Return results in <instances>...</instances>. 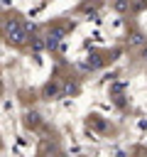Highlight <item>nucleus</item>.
I'll return each mask as SVG.
<instances>
[{"label":"nucleus","instance_id":"nucleus-2","mask_svg":"<svg viewBox=\"0 0 147 157\" xmlns=\"http://www.w3.org/2000/svg\"><path fill=\"white\" fill-rule=\"evenodd\" d=\"M61 37H64V29H54V32H49V37H47V47H54Z\"/></svg>","mask_w":147,"mask_h":157},{"label":"nucleus","instance_id":"nucleus-1","mask_svg":"<svg viewBox=\"0 0 147 157\" xmlns=\"http://www.w3.org/2000/svg\"><path fill=\"white\" fill-rule=\"evenodd\" d=\"M5 34H7V39L10 42H15V44H22L24 39H27V32H24V27L20 25V22H7V27H5Z\"/></svg>","mask_w":147,"mask_h":157},{"label":"nucleus","instance_id":"nucleus-4","mask_svg":"<svg viewBox=\"0 0 147 157\" xmlns=\"http://www.w3.org/2000/svg\"><path fill=\"white\" fill-rule=\"evenodd\" d=\"M142 56H145V59H147V49H145V52H142Z\"/></svg>","mask_w":147,"mask_h":157},{"label":"nucleus","instance_id":"nucleus-3","mask_svg":"<svg viewBox=\"0 0 147 157\" xmlns=\"http://www.w3.org/2000/svg\"><path fill=\"white\" fill-rule=\"evenodd\" d=\"M115 7H118V10H125V7H127V2H125V0H118V2H115Z\"/></svg>","mask_w":147,"mask_h":157}]
</instances>
